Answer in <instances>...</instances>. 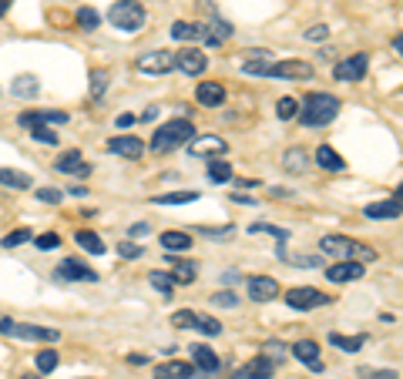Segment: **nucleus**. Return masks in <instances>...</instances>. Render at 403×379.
<instances>
[{
    "label": "nucleus",
    "mask_w": 403,
    "mask_h": 379,
    "mask_svg": "<svg viewBox=\"0 0 403 379\" xmlns=\"http://www.w3.org/2000/svg\"><path fill=\"white\" fill-rule=\"evenodd\" d=\"M148 282H152V286H155L158 292L165 295V299H171V295H175V282H171L169 272H152V275H148Z\"/></svg>",
    "instance_id": "37"
},
{
    "label": "nucleus",
    "mask_w": 403,
    "mask_h": 379,
    "mask_svg": "<svg viewBox=\"0 0 403 379\" xmlns=\"http://www.w3.org/2000/svg\"><path fill=\"white\" fill-rule=\"evenodd\" d=\"M155 205H188V201H199V192H169V195H155Z\"/></svg>",
    "instance_id": "34"
},
{
    "label": "nucleus",
    "mask_w": 403,
    "mask_h": 379,
    "mask_svg": "<svg viewBox=\"0 0 403 379\" xmlns=\"http://www.w3.org/2000/svg\"><path fill=\"white\" fill-rule=\"evenodd\" d=\"M31 138L44 141V145H58V135L51 131V124H31Z\"/></svg>",
    "instance_id": "45"
},
{
    "label": "nucleus",
    "mask_w": 403,
    "mask_h": 379,
    "mask_svg": "<svg viewBox=\"0 0 403 379\" xmlns=\"http://www.w3.org/2000/svg\"><path fill=\"white\" fill-rule=\"evenodd\" d=\"M161 248L165 252H188L192 248V235L188 232H161Z\"/></svg>",
    "instance_id": "28"
},
{
    "label": "nucleus",
    "mask_w": 403,
    "mask_h": 379,
    "mask_svg": "<svg viewBox=\"0 0 403 379\" xmlns=\"http://www.w3.org/2000/svg\"><path fill=\"white\" fill-rule=\"evenodd\" d=\"M128 232H131V239H141V235H148V232H152V225H148V222H138V225H131Z\"/></svg>",
    "instance_id": "54"
},
{
    "label": "nucleus",
    "mask_w": 403,
    "mask_h": 379,
    "mask_svg": "<svg viewBox=\"0 0 403 379\" xmlns=\"http://www.w3.org/2000/svg\"><path fill=\"white\" fill-rule=\"evenodd\" d=\"M340 107H343L340 98L316 91V94H310V98H306V105L296 111V118H299V124H306V128H326L329 121H336Z\"/></svg>",
    "instance_id": "1"
},
{
    "label": "nucleus",
    "mask_w": 403,
    "mask_h": 379,
    "mask_svg": "<svg viewBox=\"0 0 403 379\" xmlns=\"http://www.w3.org/2000/svg\"><path fill=\"white\" fill-rule=\"evenodd\" d=\"M145 7H141V0H114L108 11V20L111 27H118L124 34H138L145 27Z\"/></svg>",
    "instance_id": "3"
},
{
    "label": "nucleus",
    "mask_w": 403,
    "mask_h": 379,
    "mask_svg": "<svg viewBox=\"0 0 403 379\" xmlns=\"http://www.w3.org/2000/svg\"><path fill=\"white\" fill-rule=\"evenodd\" d=\"M54 168L61 171V175H74V178H88L91 175V165L81 158V152H64L58 161H54Z\"/></svg>",
    "instance_id": "17"
},
{
    "label": "nucleus",
    "mask_w": 403,
    "mask_h": 379,
    "mask_svg": "<svg viewBox=\"0 0 403 379\" xmlns=\"http://www.w3.org/2000/svg\"><path fill=\"white\" fill-rule=\"evenodd\" d=\"M118 255L131 262V258H141V255H145V248H141V245H135L131 239H128V242H118Z\"/></svg>",
    "instance_id": "48"
},
{
    "label": "nucleus",
    "mask_w": 403,
    "mask_h": 379,
    "mask_svg": "<svg viewBox=\"0 0 403 379\" xmlns=\"http://www.w3.org/2000/svg\"><path fill=\"white\" fill-rule=\"evenodd\" d=\"M192 359H195V366H199L202 373H218V356L212 352V346H205V343H199V346H192Z\"/></svg>",
    "instance_id": "27"
},
{
    "label": "nucleus",
    "mask_w": 403,
    "mask_h": 379,
    "mask_svg": "<svg viewBox=\"0 0 403 379\" xmlns=\"http://www.w3.org/2000/svg\"><path fill=\"white\" fill-rule=\"evenodd\" d=\"M192 135H195V124L188 121V118H175V121L161 124L155 135H152V152L169 154V152H175V148H182Z\"/></svg>",
    "instance_id": "2"
},
{
    "label": "nucleus",
    "mask_w": 403,
    "mask_h": 379,
    "mask_svg": "<svg viewBox=\"0 0 403 379\" xmlns=\"http://www.w3.org/2000/svg\"><path fill=\"white\" fill-rule=\"evenodd\" d=\"M78 379H94V376H78Z\"/></svg>",
    "instance_id": "60"
},
{
    "label": "nucleus",
    "mask_w": 403,
    "mask_h": 379,
    "mask_svg": "<svg viewBox=\"0 0 403 379\" xmlns=\"http://www.w3.org/2000/svg\"><path fill=\"white\" fill-rule=\"evenodd\" d=\"M34 366L41 369V376L54 373V369H58V352H54V349H41V352L34 356Z\"/></svg>",
    "instance_id": "35"
},
{
    "label": "nucleus",
    "mask_w": 403,
    "mask_h": 379,
    "mask_svg": "<svg viewBox=\"0 0 403 379\" xmlns=\"http://www.w3.org/2000/svg\"><path fill=\"white\" fill-rule=\"evenodd\" d=\"M0 335H11V339H31V343H58L61 333L58 329H47V326H34V322H17V319H0Z\"/></svg>",
    "instance_id": "5"
},
{
    "label": "nucleus",
    "mask_w": 403,
    "mask_h": 379,
    "mask_svg": "<svg viewBox=\"0 0 403 379\" xmlns=\"http://www.w3.org/2000/svg\"><path fill=\"white\" fill-rule=\"evenodd\" d=\"M185 145H188V154H195V158H205V154L222 158V154H229V141L218 135H192Z\"/></svg>",
    "instance_id": "10"
},
{
    "label": "nucleus",
    "mask_w": 403,
    "mask_h": 379,
    "mask_svg": "<svg viewBox=\"0 0 403 379\" xmlns=\"http://www.w3.org/2000/svg\"><path fill=\"white\" fill-rule=\"evenodd\" d=\"M202 232V239H232V225H225V228H199Z\"/></svg>",
    "instance_id": "51"
},
{
    "label": "nucleus",
    "mask_w": 403,
    "mask_h": 379,
    "mask_svg": "<svg viewBox=\"0 0 403 379\" xmlns=\"http://www.w3.org/2000/svg\"><path fill=\"white\" fill-rule=\"evenodd\" d=\"M312 161L323 168V171H346V161H343V154L333 152L329 145H319V148H316V154H312Z\"/></svg>",
    "instance_id": "24"
},
{
    "label": "nucleus",
    "mask_w": 403,
    "mask_h": 379,
    "mask_svg": "<svg viewBox=\"0 0 403 379\" xmlns=\"http://www.w3.org/2000/svg\"><path fill=\"white\" fill-rule=\"evenodd\" d=\"M158 118V107H145V111H141V121L148 124V121H155Z\"/></svg>",
    "instance_id": "56"
},
{
    "label": "nucleus",
    "mask_w": 403,
    "mask_h": 379,
    "mask_svg": "<svg viewBox=\"0 0 403 379\" xmlns=\"http://www.w3.org/2000/svg\"><path fill=\"white\" fill-rule=\"evenodd\" d=\"M363 275H366V262H357V258H336V262L326 269V279L336 282V286H343V282H359Z\"/></svg>",
    "instance_id": "9"
},
{
    "label": "nucleus",
    "mask_w": 403,
    "mask_h": 379,
    "mask_svg": "<svg viewBox=\"0 0 403 379\" xmlns=\"http://www.w3.org/2000/svg\"><path fill=\"white\" fill-rule=\"evenodd\" d=\"M37 198H41V201H47V205H61L64 192H58V188H37Z\"/></svg>",
    "instance_id": "49"
},
{
    "label": "nucleus",
    "mask_w": 403,
    "mask_h": 379,
    "mask_svg": "<svg viewBox=\"0 0 403 379\" xmlns=\"http://www.w3.org/2000/svg\"><path fill=\"white\" fill-rule=\"evenodd\" d=\"M357 376L359 379H400V373H397V369H370V366H359Z\"/></svg>",
    "instance_id": "42"
},
{
    "label": "nucleus",
    "mask_w": 403,
    "mask_h": 379,
    "mask_svg": "<svg viewBox=\"0 0 403 379\" xmlns=\"http://www.w3.org/2000/svg\"><path fill=\"white\" fill-rule=\"evenodd\" d=\"M282 299H286V305H289V309H299V312H306V309H323V305L333 302V295H326V292H319V288H310V286L289 288Z\"/></svg>",
    "instance_id": "6"
},
{
    "label": "nucleus",
    "mask_w": 403,
    "mask_h": 379,
    "mask_svg": "<svg viewBox=\"0 0 403 379\" xmlns=\"http://www.w3.org/2000/svg\"><path fill=\"white\" fill-rule=\"evenodd\" d=\"M71 195H78V198H84V195H88V188H84V185H74V188H71Z\"/></svg>",
    "instance_id": "57"
},
{
    "label": "nucleus",
    "mask_w": 403,
    "mask_h": 379,
    "mask_svg": "<svg viewBox=\"0 0 403 379\" xmlns=\"http://www.w3.org/2000/svg\"><path fill=\"white\" fill-rule=\"evenodd\" d=\"M195 101H199L202 107H218L225 101V88L216 84V81H202L199 88H195Z\"/></svg>",
    "instance_id": "21"
},
{
    "label": "nucleus",
    "mask_w": 403,
    "mask_h": 379,
    "mask_svg": "<svg viewBox=\"0 0 403 379\" xmlns=\"http://www.w3.org/2000/svg\"><path fill=\"white\" fill-rule=\"evenodd\" d=\"M282 168H286L289 175L310 171V152H306V148H289V152L282 154Z\"/></svg>",
    "instance_id": "25"
},
{
    "label": "nucleus",
    "mask_w": 403,
    "mask_h": 379,
    "mask_svg": "<svg viewBox=\"0 0 403 379\" xmlns=\"http://www.w3.org/2000/svg\"><path fill=\"white\" fill-rule=\"evenodd\" d=\"M195 366L182 363V359H169V363H158L155 366V379H192Z\"/></svg>",
    "instance_id": "22"
},
{
    "label": "nucleus",
    "mask_w": 403,
    "mask_h": 379,
    "mask_svg": "<svg viewBox=\"0 0 403 379\" xmlns=\"http://www.w3.org/2000/svg\"><path fill=\"white\" fill-rule=\"evenodd\" d=\"M105 91H108V71L98 67V71H91V98L98 101V98H105Z\"/></svg>",
    "instance_id": "39"
},
{
    "label": "nucleus",
    "mask_w": 403,
    "mask_h": 379,
    "mask_svg": "<svg viewBox=\"0 0 403 379\" xmlns=\"http://www.w3.org/2000/svg\"><path fill=\"white\" fill-rule=\"evenodd\" d=\"M11 91H14V98L31 101V98H37V94H41V81H37L34 74H17L14 84H11Z\"/></svg>",
    "instance_id": "26"
},
{
    "label": "nucleus",
    "mask_w": 403,
    "mask_h": 379,
    "mask_svg": "<svg viewBox=\"0 0 403 379\" xmlns=\"http://www.w3.org/2000/svg\"><path fill=\"white\" fill-rule=\"evenodd\" d=\"M363 215H366V218H373V222H383V218H400V192H393V198H387V201H373V205H366V208H363Z\"/></svg>",
    "instance_id": "18"
},
{
    "label": "nucleus",
    "mask_w": 403,
    "mask_h": 379,
    "mask_svg": "<svg viewBox=\"0 0 403 379\" xmlns=\"http://www.w3.org/2000/svg\"><path fill=\"white\" fill-rule=\"evenodd\" d=\"M31 242L37 245L41 252H51V248L61 245V235H58V232H44V235H37V239H31Z\"/></svg>",
    "instance_id": "46"
},
{
    "label": "nucleus",
    "mask_w": 403,
    "mask_h": 379,
    "mask_svg": "<svg viewBox=\"0 0 403 379\" xmlns=\"http://www.w3.org/2000/svg\"><path fill=\"white\" fill-rule=\"evenodd\" d=\"M11 4H14V0H0V20H4V14L11 11Z\"/></svg>",
    "instance_id": "58"
},
{
    "label": "nucleus",
    "mask_w": 403,
    "mask_h": 379,
    "mask_svg": "<svg viewBox=\"0 0 403 379\" xmlns=\"http://www.w3.org/2000/svg\"><path fill=\"white\" fill-rule=\"evenodd\" d=\"M209 182H212V185L232 182V165H229V161H222V158L209 161Z\"/></svg>",
    "instance_id": "33"
},
{
    "label": "nucleus",
    "mask_w": 403,
    "mask_h": 379,
    "mask_svg": "<svg viewBox=\"0 0 403 379\" xmlns=\"http://www.w3.org/2000/svg\"><path fill=\"white\" fill-rule=\"evenodd\" d=\"M114 124H118V128H131V124H135V114H118Z\"/></svg>",
    "instance_id": "55"
},
{
    "label": "nucleus",
    "mask_w": 403,
    "mask_h": 379,
    "mask_svg": "<svg viewBox=\"0 0 403 379\" xmlns=\"http://www.w3.org/2000/svg\"><path fill=\"white\" fill-rule=\"evenodd\" d=\"M108 152L111 154H121V158H128V161H138L141 154H145V141L135 135H118L108 141Z\"/></svg>",
    "instance_id": "14"
},
{
    "label": "nucleus",
    "mask_w": 403,
    "mask_h": 379,
    "mask_svg": "<svg viewBox=\"0 0 403 379\" xmlns=\"http://www.w3.org/2000/svg\"><path fill=\"white\" fill-rule=\"evenodd\" d=\"M246 286H249V299L252 302H272V299H279V282L272 275H252Z\"/></svg>",
    "instance_id": "13"
},
{
    "label": "nucleus",
    "mask_w": 403,
    "mask_h": 379,
    "mask_svg": "<svg viewBox=\"0 0 403 379\" xmlns=\"http://www.w3.org/2000/svg\"><path fill=\"white\" fill-rule=\"evenodd\" d=\"M212 302H216V305H225V309H235V305H239V295H235L232 288H229V292H216V295H212Z\"/></svg>",
    "instance_id": "50"
},
{
    "label": "nucleus",
    "mask_w": 403,
    "mask_h": 379,
    "mask_svg": "<svg viewBox=\"0 0 403 379\" xmlns=\"http://www.w3.org/2000/svg\"><path fill=\"white\" fill-rule=\"evenodd\" d=\"M98 24H101V14H98L94 7H81L78 11V27L81 31H98Z\"/></svg>",
    "instance_id": "38"
},
{
    "label": "nucleus",
    "mask_w": 403,
    "mask_h": 379,
    "mask_svg": "<svg viewBox=\"0 0 403 379\" xmlns=\"http://www.w3.org/2000/svg\"><path fill=\"white\" fill-rule=\"evenodd\" d=\"M289 262H296V265H306V269H312V265H319V255H296V258H289Z\"/></svg>",
    "instance_id": "53"
},
{
    "label": "nucleus",
    "mask_w": 403,
    "mask_h": 379,
    "mask_svg": "<svg viewBox=\"0 0 403 379\" xmlns=\"http://www.w3.org/2000/svg\"><path fill=\"white\" fill-rule=\"evenodd\" d=\"M192 329H199V333H205V335H218L222 333V322L212 316H195V326H192Z\"/></svg>",
    "instance_id": "41"
},
{
    "label": "nucleus",
    "mask_w": 403,
    "mask_h": 379,
    "mask_svg": "<svg viewBox=\"0 0 403 379\" xmlns=\"http://www.w3.org/2000/svg\"><path fill=\"white\" fill-rule=\"evenodd\" d=\"M135 67L141 74H169V71H175V54L171 51H148L135 61Z\"/></svg>",
    "instance_id": "11"
},
{
    "label": "nucleus",
    "mask_w": 403,
    "mask_h": 379,
    "mask_svg": "<svg viewBox=\"0 0 403 379\" xmlns=\"http://www.w3.org/2000/svg\"><path fill=\"white\" fill-rule=\"evenodd\" d=\"M370 71V54H350V58H343V61L333 64V77L343 81V84H357L363 81Z\"/></svg>",
    "instance_id": "7"
},
{
    "label": "nucleus",
    "mask_w": 403,
    "mask_h": 379,
    "mask_svg": "<svg viewBox=\"0 0 403 379\" xmlns=\"http://www.w3.org/2000/svg\"><path fill=\"white\" fill-rule=\"evenodd\" d=\"M319 252L336 255V258H357V262H373V258H376V252H373L370 245L357 242V239H350V235H326L323 242H319Z\"/></svg>",
    "instance_id": "4"
},
{
    "label": "nucleus",
    "mask_w": 403,
    "mask_h": 379,
    "mask_svg": "<svg viewBox=\"0 0 403 379\" xmlns=\"http://www.w3.org/2000/svg\"><path fill=\"white\" fill-rule=\"evenodd\" d=\"M169 262H171V282L175 286H192L195 282V262H188V258H175V252H169Z\"/></svg>",
    "instance_id": "20"
},
{
    "label": "nucleus",
    "mask_w": 403,
    "mask_h": 379,
    "mask_svg": "<svg viewBox=\"0 0 403 379\" xmlns=\"http://www.w3.org/2000/svg\"><path fill=\"white\" fill-rule=\"evenodd\" d=\"M289 352H293L296 359H299V363H306V366H310L312 373H323V359H319V346H316L312 339H299V343H296V346L289 349Z\"/></svg>",
    "instance_id": "19"
},
{
    "label": "nucleus",
    "mask_w": 403,
    "mask_h": 379,
    "mask_svg": "<svg viewBox=\"0 0 403 379\" xmlns=\"http://www.w3.org/2000/svg\"><path fill=\"white\" fill-rule=\"evenodd\" d=\"M20 379H41V376H20Z\"/></svg>",
    "instance_id": "59"
},
{
    "label": "nucleus",
    "mask_w": 403,
    "mask_h": 379,
    "mask_svg": "<svg viewBox=\"0 0 403 379\" xmlns=\"http://www.w3.org/2000/svg\"><path fill=\"white\" fill-rule=\"evenodd\" d=\"M58 279H67V282H98V272L88 269L78 258H64L61 265H58Z\"/></svg>",
    "instance_id": "16"
},
{
    "label": "nucleus",
    "mask_w": 403,
    "mask_h": 379,
    "mask_svg": "<svg viewBox=\"0 0 403 379\" xmlns=\"http://www.w3.org/2000/svg\"><path fill=\"white\" fill-rule=\"evenodd\" d=\"M366 343V335H343V333H329V346L343 349V352H359Z\"/></svg>",
    "instance_id": "30"
},
{
    "label": "nucleus",
    "mask_w": 403,
    "mask_h": 379,
    "mask_svg": "<svg viewBox=\"0 0 403 379\" xmlns=\"http://www.w3.org/2000/svg\"><path fill=\"white\" fill-rule=\"evenodd\" d=\"M296 111H299V105H296V98H282L279 105H276V118L279 121H293Z\"/></svg>",
    "instance_id": "43"
},
{
    "label": "nucleus",
    "mask_w": 403,
    "mask_h": 379,
    "mask_svg": "<svg viewBox=\"0 0 403 379\" xmlns=\"http://www.w3.org/2000/svg\"><path fill=\"white\" fill-rule=\"evenodd\" d=\"M286 352H289V349L282 346V343H276V339H269V343L263 346V356H265V359H272V363H282V359H286Z\"/></svg>",
    "instance_id": "44"
},
{
    "label": "nucleus",
    "mask_w": 403,
    "mask_h": 379,
    "mask_svg": "<svg viewBox=\"0 0 403 379\" xmlns=\"http://www.w3.org/2000/svg\"><path fill=\"white\" fill-rule=\"evenodd\" d=\"M171 37H175V41H199V37H202V24L175 20V24H171Z\"/></svg>",
    "instance_id": "32"
},
{
    "label": "nucleus",
    "mask_w": 403,
    "mask_h": 379,
    "mask_svg": "<svg viewBox=\"0 0 403 379\" xmlns=\"http://www.w3.org/2000/svg\"><path fill=\"white\" fill-rule=\"evenodd\" d=\"M272 376H276V363L265 359V356H256L246 366H239L232 379H272Z\"/></svg>",
    "instance_id": "15"
},
{
    "label": "nucleus",
    "mask_w": 403,
    "mask_h": 379,
    "mask_svg": "<svg viewBox=\"0 0 403 379\" xmlns=\"http://www.w3.org/2000/svg\"><path fill=\"white\" fill-rule=\"evenodd\" d=\"M249 232H252V235H276L279 242H286V239H289V232H286V228L265 225V222H252V225H249Z\"/></svg>",
    "instance_id": "40"
},
{
    "label": "nucleus",
    "mask_w": 403,
    "mask_h": 379,
    "mask_svg": "<svg viewBox=\"0 0 403 379\" xmlns=\"http://www.w3.org/2000/svg\"><path fill=\"white\" fill-rule=\"evenodd\" d=\"M0 185H7V188H14V192H24V188H31V175H24V171H14V168H0Z\"/></svg>",
    "instance_id": "29"
},
{
    "label": "nucleus",
    "mask_w": 403,
    "mask_h": 379,
    "mask_svg": "<svg viewBox=\"0 0 403 379\" xmlns=\"http://www.w3.org/2000/svg\"><path fill=\"white\" fill-rule=\"evenodd\" d=\"M326 37H329V27H326V24H316V27L306 31V41H326Z\"/></svg>",
    "instance_id": "52"
},
{
    "label": "nucleus",
    "mask_w": 403,
    "mask_h": 379,
    "mask_svg": "<svg viewBox=\"0 0 403 379\" xmlns=\"http://www.w3.org/2000/svg\"><path fill=\"white\" fill-rule=\"evenodd\" d=\"M31 239H34L31 228H14V232H7V235L0 239V245H4V248H17V245L31 242Z\"/></svg>",
    "instance_id": "36"
},
{
    "label": "nucleus",
    "mask_w": 403,
    "mask_h": 379,
    "mask_svg": "<svg viewBox=\"0 0 403 379\" xmlns=\"http://www.w3.org/2000/svg\"><path fill=\"white\" fill-rule=\"evenodd\" d=\"M259 77H286V81H310L312 64L310 61H279V64H265Z\"/></svg>",
    "instance_id": "8"
},
{
    "label": "nucleus",
    "mask_w": 403,
    "mask_h": 379,
    "mask_svg": "<svg viewBox=\"0 0 403 379\" xmlns=\"http://www.w3.org/2000/svg\"><path fill=\"white\" fill-rule=\"evenodd\" d=\"M171 326H175V329H192V326H195V312H192V309H178V312L171 316Z\"/></svg>",
    "instance_id": "47"
},
{
    "label": "nucleus",
    "mask_w": 403,
    "mask_h": 379,
    "mask_svg": "<svg viewBox=\"0 0 403 379\" xmlns=\"http://www.w3.org/2000/svg\"><path fill=\"white\" fill-rule=\"evenodd\" d=\"M175 67H178L182 74L199 77L202 71L209 67V58L202 54L199 47H182V51H175Z\"/></svg>",
    "instance_id": "12"
},
{
    "label": "nucleus",
    "mask_w": 403,
    "mask_h": 379,
    "mask_svg": "<svg viewBox=\"0 0 403 379\" xmlns=\"http://www.w3.org/2000/svg\"><path fill=\"white\" fill-rule=\"evenodd\" d=\"M74 239H78V245L84 248V252H94V255H105V252H108L98 232H88V228H81V232L74 235Z\"/></svg>",
    "instance_id": "31"
},
{
    "label": "nucleus",
    "mask_w": 403,
    "mask_h": 379,
    "mask_svg": "<svg viewBox=\"0 0 403 379\" xmlns=\"http://www.w3.org/2000/svg\"><path fill=\"white\" fill-rule=\"evenodd\" d=\"M20 124L31 128V124H67V111H24Z\"/></svg>",
    "instance_id": "23"
}]
</instances>
